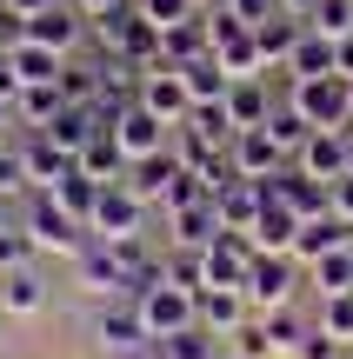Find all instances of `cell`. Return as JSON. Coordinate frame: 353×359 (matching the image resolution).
Instances as JSON below:
<instances>
[{"label": "cell", "instance_id": "1", "mask_svg": "<svg viewBox=\"0 0 353 359\" xmlns=\"http://www.w3.org/2000/svg\"><path fill=\"white\" fill-rule=\"evenodd\" d=\"M293 114H300L307 127H333V133H347V127H353V80H340V74L293 80Z\"/></svg>", "mask_w": 353, "mask_h": 359}, {"label": "cell", "instance_id": "2", "mask_svg": "<svg viewBox=\"0 0 353 359\" xmlns=\"http://www.w3.org/2000/svg\"><path fill=\"white\" fill-rule=\"evenodd\" d=\"M133 299H140V320H147V333H154V339L200 326V293H187V286H173V280L147 286V293H133Z\"/></svg>", "mask_w": 353, "mask_h": 359}, {"label": "cell", "instance_id": "3", "mask_svg": "<svg viewBox=\"0 0 353 359\" xmlns=\"http://www.w3.org/2000/svg\"><path fill=\"white\" fill-rule=\"evenodd\" d=\"M27 240H34V253H80V219L67 213L53 193H34V206H27Z\"/></svg>", "mask_w": 353, "mask_h": 359}, {"label": "cell", "instance_id": "4", "mask_svg": "<svg viewBox=\"0 0 353 359\" xmlns=\"http://www.w3.org/2000/svg\"><path fill=\"white\" fill-rule=\"evenodd\" d=\"M140 219H147V200L127 187V180H114V187H100L87 226L100 233V240H140Z\"/></svg>", "mask_w": 353, "mask_h": 359}, {"label": "cell", "instance_id": "5", "mask_svg": "<svg viewBox=\"0 0 353 359\" xmlns=\"http://www.w3.org/2000/svg\"><path fill=\"white\" fill-rule=\"evenodd\" d=\"M140 107H147V114H160L167 127H187V114H194L187 74H180V67H147V74H140Z\"/></svg>", "mask_w": 353, "mask_h": 359}, {"label": "cell", "instance_id": "6", "mask_svg": "<svg viewBox=\"0 0 353 359\" xmlns=\"http://www.w3.org/2000/svg\"><path fill=\"white\" fill-rule=\"evenodd\" d=\"M240 293L253 299L260 313H274V306H287L293 299V253H260L253 259V273H247V286Z\"/></svg>", "mask_w": 353, "mask_h": 359}, {"label": "cell", "instance_id": "7", "mask_svg": "<svg viewBox=\"0 0 353 359\" xmlns=\"http://www.w3.org/2000/svg\"><path fill=\"white\" fill-rule=\"evenodd\" d=\"M80 286H87L93 299H114L127 293V266H120V246L100 240V246H80Z\"/></svg>", "mask_w": 353, "mask_h": 359}, {"label": "cell", "instance_id": "8", "mask_svg": "<svg viewBox=\"0 0 353 359\" xmlns=\"http://www.w3.org/2000/svg\"><path fill=\"white\" fill-rule=\"evenodd\" d=\"M93 333H100V346H107V353H140L147 339H154V333H147V320H140V299H133V293L120 299V306H107Z\"/></svg>", "mask_w": 353, "mask_h": 359}, {"label": "cell", "instance_id": "9", "mask_svg": "<svg viewBox=\"0 0 353 359\" xmlns=\"http://www.w3.org/2000/svg\"><path fill=\"white\" fill-rule=\"evenodd\" d=\"M280 160H287V154H280V140H274L267 127L234 133V173H240V180H274Z\"/></svg>", "mask_w": 353, "mask_h": 359}, {"label": "cell", "instance_id": "10", "mask_svg": "<svg viewBox=\"0 0 353 359\" xmlns=\"http://www.w3.org/2000/svg\"><path fill=\"white\" fill-rule=\"evenodd\" d=\"M260 206H267L260 180H227V187L213 193V213H220V226H227V233H253Z\"/></svg>", "mask_w": 353, "mask_h": 359}, {"label": "cell", "instance_id": "11", "mask_svg": "<svg viewBox=\"0 0 353 359\" xmlns=\"http://www.w3.org/2000/svg\"><path fill=\"white\" fill-rule=\"evenodd\" d=\"M114 140H120V154H127V160H154L160 140H167V120L147 114V107H127V114L114 120Z\"/></svg>", "mask_w": 353, "mask_h": 359}, {"label": "cell", "instance_id": "12", "mask_svg": "<svg viewBox=\"0 0 353 359\" xmlns=\"http://www.w3.org/2000/svg\"><path fill=\"white\" fill-rule=\"evenodd\" d=\"M40 306H47V280H40L34 266L0 273V313H7V320H34Z\"/></svg>", "mask_w": 353, "mask_h": 359}, {"label": "cell", "instance_id": "13", "mask_svg": "<svg viewBox=\"0 0 353 359\" xmlns=\"http://www.w3.org/2000/svg\"><path fill=\"white\" fill-rule=\"evenodd\" d=\"M247 306H253V299L240 293V286H207V293H200V326L234 339L240 326H247Z\"/></svg>", "mask_w": 353, "mask_h": 359}, {"label": "cell", "instance_id": "14", "mask_svg": "<svg viewBox=\"0 0 353 359\" xmlns=\"http://www.w3.org/2000/svg\"><path fill=\"white\" fill-rule=\"evenodd\" d=\"M20 160H27V180H34L40 193H53V187H60V180H67V173L80 167V160H74V154H60V147H53L47 133H34V140L20 147Z\"/></svg>", "mask_w": 353, "mask_h": 359}, {"label": "cell", "instance_id": "15", "mask_svg": "<svg viewBox=\"0 0 353 359\" xmlns=\"http://www.w3.org/2000/svg\"><path fill=\"white\" fill-rule=\"evenodd\" d=\"M300 173H307V180H327V187H333V180L347 173V133H333V127H320L314 140L300 147Z\"/></svg>", "mask_w": 353, "mask_h": 359}, {"label": "cell", "instance_id": "16", "mask_svg": "<svg viewBox=\"0 0 353 359\" xmlns=\"http://www.w3.org/2000/svg\"><path fill=\"white\" fill-rule=\"evenodd\" d=\"M293 240H300V213L280 206V200H267L260 219H253V246H260V253H293Z\"/></svg>", "mask_w": 353, "mask_h": 359}, {"label": "cell", "instance_id": "17", "mask_svg": "<svg viewBox=\"0 0 353 359\" xmlns=\"http://www.w3.org/2000/svg\"><path fill=\"white\" fill-rule=\"evenodd\" d=\"M353 240V226L340 213H314V219H300V240H293V253L300 259H320V253H333V246H347Z\"/></svg>", "mask_w": 353, "mask_h": 359}, {"label": "cell", "instance_id": "18", "mask_svg": "<svg viewBox=\"0 0 353 359\" xmlns=\"http://www.w3.org/2000/svg\"><path fill=\"white\" fill-rule=\"evenodd\" d=\"M227 114H234V133L267 127V120H274V107H267V80H234V87H227Z\"/></svg>", "mask_w": 353, "mask_h": 359}, {"label": "cell", "instance_id": "19", "mask_svg": "<svg viewBox=\"0 0 353 359\" xmlns=\"http://www.w3.org/2000/svg\"><path fill=\"white\" fill-rule=\"evenodd\" d=\"M27 40H34V47H47V53L74 47V40H80V13H74V7H47V13H34V20H27Z\"/></svg>", "mask_w": 353, "mask_h": 359}, {"label": "cell", "instance_id": "20", "mask_svg": "<svg viewBox=\"0 0 353 359\" xmlns=\"http://www.w3.org/2000/svg\"><path fill=\"white\" fill-rule=\"evenodd\" d=\"M300 34H307V20H300V13H267V20L253 27V40H260V53H267V60H293Z\"/></svg>", "mask_w": 353, "mask_h": 359}, {"label": "cell", "instance_id": "21", "mask_svg": "<svg viewBox=\"0 0 353 359\" xmlns=\"http://www.w3.org/2000/svg\"><path fill=\"white\" fill-rule=\"evenodd\" d=\"M180 74H187V93H194V107H207V100H227V87H234V74L220 67V53H200V60H187Z\"/></svg>", "mask_w": 353, "mask_h": 359}, {"label": "cell", "instance_id": "22", "mask_svg": "<svg viewBox=\"0 0 353 359\" xmlns=\"http://www.w3.org/2000/svg\"><path fill=\"white\" fill-rule=\"evenodd\" d=\"M287 74H293V80H320V74H333V40L307 27L300 47H293V60H287Z\"/></svg>", "mask_w": 353, "mask_h": 359}, {"label": "cell", "instance_id": "23", "mask_svg": "<svg viewBox=\"0 0 353 359\" xmlns=\"http://www.w3.org/2000/svg\"><path fill=\"white\" fill-rule=\"evenodd\" d=\"M314 286H320V299H333V293H353V240L314 259Z\"/></svg>", "mask_w": 353, "mask_h": 359}, {"label": "cell", "instance_id": "24", "mask_svg": "<svg viewBox=\"0 0 353 359\" xmlns=\"http://www.w3.org/2000/svg\"><path fill=\"white\" fill-rule=\"evenodd\" d=\"M7 53H13V74H20L27 87H53V80H60V53L34 47V40H20V47H7Z\"/></svg>", "mask_w": 353, "mask_h": 359}, {"label": "cell", "instance_id": "25", "mask_svg": "<svg viewBox=\"0 0 353 359\" xmlns=\"http://www.w3.org/2000/svg\"><path fill=\"white\" fill-rule=\"evenodd\" d=\"M160 359H220V333H207V326L167 333V339H160Z\"/></svg>", "mask_w": 353, "mask_h": 359}, {"label": "cell", "instance_id": "26", "mask_svg": "<svg viewBox=\"0 0 353 359\" xmlns=\"http://www.w3.org/2000/svg\"><path fill=\"white\" fill-rule=\"evenodd\" d=\"M53 200H60V206H67V213H74V219H80V226H87V219H93V200H100V180H87V173H80V167H74V173H67V180H60V187H53Z\"/></svg>", "mask_w": 353, "mask_h": 359}, {"label": "cell", "instance_id": "27", "mask_svg": "<svg viewBox=\"0 0 353 359\" xmlns=\"http://www.w3.org/2000/svg\"><path fill=\"white\" fill-rule=\"evenodd\" d=\"M27 114V127H53V114L67 107V93H60V80L53 87H20V100H13Z\"/></svg>", "mask_w": 353, "mask_h": 359}, {"label": "cell", "instance_id": "28", "mask_svg": "<svg viewBox=\"0 0 353 359\" xmlns=\"http://www.w3.org/2000/svg\"><path fill=\"white\" fill-rule=\"evenodd\" d=\"M307 27L327 34V40H347L353 34V0H314V7H307Z\"/></svg>", "mask_w": 353, "mask_h": 359}, {"label": "cell", "instance_id": "29", "mask_svg": "<svg viewBox=\"0 0 353 359\" xmlns=\"http://www.w3.org/2000/svg\"><path fill=\"white\" fill-rule=\"evenodd\" d=\"M260 320H267V339H274V353H300L307 326H300V313H293V306H274V313H260Z\"/></svg>", "mask_w": 353, "mask_h": 359}, {"label": "cell", "instance_id": "30", "mask_svg": "<svg viewBox=\"0 0 353 359\" xmlns=\"http://www.w3.org/2000/svg\"><path fill=\"white\" fill-rule=\"evenodd\" d=\"M267 133H274V140H280V154H300V147L314 140L320 127H307V120L293 114V107H287V114H280V107H274V120H267Z\"/></svg>", "mask_w": 353, "mask_h": 359}, {"label": "cell", "instance_id": "31", "mask_svg": "<svg viewBox=\"0 0 353 359\" xmlns=\"http://www.w3.org/2000/svg\"><path fill=\"white\" fill-rule=\"evenodd\" d=\"M320 333H333L340 346H353V293H333V299H320Z\"/></svg>", "mask_w": 353, "mask_h": 359}, {"label": "cell", "instance_id": "32", "mask_svg": "<svg viewBox=\"0 0 353 359\" xmlns=\"http://www.w3.org/2000/svg\"><path fill=\"white\" fill-rule=\"evenodd\" d=\"M34 259V240H27V226H0V273L27 266Z\"/></svg>", "mask_w": 353, "mask_h": 359}, {"label": "cell", "instance_id": "33", "mask_svg": "<svg viewBox=\"0 0 353 359\" xmlns=\"http://www.w3.org/2000/svg\"><path fill=\"white\" fill-rule=\"evenodd\" d=\"M234 353H240V359H274V339H267V320L240 326V333H234Z\"/></svg>", "mask_w": 353, "mask_h": 359}, {"label": "cell", "instance_id": "34", "mask_svg": "<svg viewBox=\"0 0 353 359\" xmlns=\"http://www.w3.org/2000/svg\"><path fill=\"white\" fill-rule=\"evenodd\" d=\"M327 206H333V213H340L347 226H353V173H340V180L327 187Z\"/></svg>", "mask_w": 353, "mask_h": 359}, {"label": "cell", "instance_id": "35", "mask_svg": "<svg viewBox=\"0 0 353 359\" xmlns=\"http://www.w3.org/2000/svg\"><path fill=\"white\" fill-rule=\"evenodd\" d=\"M20 40H27V20L7 7V0H0V47H20Z\"/></svg>", "mask_w": 353, "mask_h": 359}, {"label": "cell", "instance_id": "36", "mask_svg": "<svg viewBox=\"0 0 353 359\" xmlns=\"http://www.w3.org/2000/svg\"><path fill=\"white\" fill-rule=\"evenodd\" d=\"M20 180H27V160L20 154H0V193H13Z\"/></svg>", "mask_w": 353, "mask_h": 359}, {"label": "cell", "instance_id": "37", "mask_svg": "<svg viewBox=\"0 0 353 359\" xmlns=\"http://www.w3.org/2000/svg\"><path fill=\"white\" fill-rule=\"evenodd\" d=\"M333 74L353 80V34H347V40H333Z\"/></svg>", "mask_w": 353, "mask_h": 359}, {"label": "cell", "instance_id": "38", "mask_svg": "<svg viewBox=\"0 0 353 359\" xmlns=\"http://www.w3.org/2000/svg\"><path fill=\"white\" fill-rule=\"evenodd\" d=\"M7 7L20 13V20H34V13H47V7H53V0H7Z\"/></svg>", "mask_w": 353, "mask_h": 359}, {"label": "cell", "instance_id": "39", "mask_svg": "<svg viewBox=\"0 0 353 359\" xmlns=\"http://www.w3.org/2000/svg\"><path fill=\"white\" fill-rule=\"evenodd\" d=\"M114 7H120V0H80V13H93V20H107Z\"/></svg>", "mask_w": 353, "mask_h": 359}, {"label": "cell", "instance_id": "40", "mask_svg": "<svg viewBox=\"0 0 353 359\" xmlns=\"http://www.w3.org/2000/svg\"><path fill=\"white\" fill-rule=\"evenodd\" d=\"M0 127H7V100H0Z\"/></svg>", "mask_w": 353, "mask_h": 359}, {"label": "cell", "instance_id": "41", "mask_svg": "<svg viewBox=\"0 0 353 359\" xmlns=\"http://www.w3.org/2000/svg\"><path fill=\"white\" fill-rule=\"evenodd\" d=\"M347 359H353V353H347Z\"/></svg>", "mask_w": 353, "mask_h": 359}, {"label": "cell", "instance_id": "42", "mask_svg": "<svg viewBox=\"0 0 353 359\" xmlns=\"http://www.w3.org/2000/svg\"><path fill=\"white\" fill-rule=\"evenodd\" d=\"M234 359H240V353H234Z\"/></svg>", "mask_w": 353, "mask_h": 359}]
</instances>
